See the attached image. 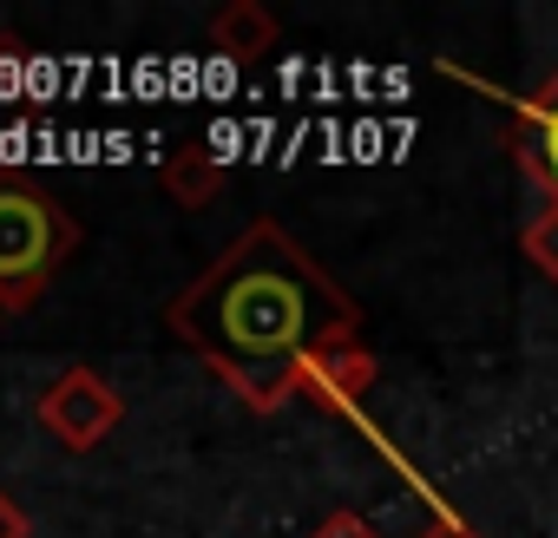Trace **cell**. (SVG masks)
<instances>
[{
  "label": "cell",
  "instance_id": "obj_1",
  "mask_svg": "<svg viewBox=\"0 0 558 538\" xmlns=\"http://www.w3.org/2000/svg\"><path fill=\"white\" fill-rule=\"evenodd\" d=\"M165 329L250 414H276L303 394L316 355L362 342V309L283 223L256 217L165 303Z\"/></svg>",
  "mask_w": 558,
  "mask_h": 538
},
{
  "label": "cell",
  "instance_id": "obj_2",
  "mask_svg": "<svg viewBox=\"0 0 558 538\" xmlns=\"http://www.w3.org/2000/svg\"><path fill=\"white\" fill-rule=\"evenodd\" d=\"M73 249H80V223L47 191L0 178V316L34 309Z\"/></svg>",
  "mask_w": 558,
  "mask_h": 538
},
{
  "label": "cell",
  "instance_id": "obj_3",
  "mask_svg": "<svg viewBox=\"0 0 558 538\" xmlns=\"http://www.w3.org/2000/svg\"><path fill=\"white\" fill-rule=\"evenodd\" d=\"M40 420L47 433L66 447V453H93L112 440V427L125 420V401L119 388L99 375V368H60L47 388H40Z\"/></svg>",
  "mask_w": 558,
  "mask_h": 538
},
{
  "label": "cell",
  "instance_id": "obj_4",
  "mask_svg": "<svg viewBox=\"0 0 558 538\" xmlns=\"http://www.w3.org/2000/svg\"><path fill=\"white\" fill-rule=\"evenodd\" d=\"M506 151H512L519 171L558 204V73H551L532 99H519V112H512V125H506Z\"/></svg>",
  "mask_w": 558,
  "mask_h": 538
},
{
  "label": "cell",
  "instance_id": "obj_5",
  "mask_svg": "<svg viewBox=\"0 0 558 538\" xmlns=\"http://www.w3.org/2000/svg\"><path fill=\"white\" fill-rule=\"evenodd\" d=\"M381 381V362L362 349V342H342V349H329V355H316L310 362V375H303V394L310 401H323V407H362V394Z\"/></svg>",
  "mask_w": 558,
  "mask_h": 538
},
{
  "label": "cell",
  "instance_id": "obj_6",
  "mask_svg": "<svg viewBox=\"0 0 558 538\" xmlns=\"http://www.w3.org/2000/svg\"><path fill=\"white\" fill-rule=\"evenodd\" d=\"M276 14L263 8V0H223V8L210 14V47L230 53V60H263L276 47Z\"/></svg>",
  "mask_w": 558,
  "mask_h": 538
},
{
  "label": "cell",
  "instance_id": "obj_7",
  "mask_svg": "<svg viewBox=\"0 0 558 538\" xmlns=\"http://www.w3.org/2000/svg\"><path fill=\"white\" fill-rule=\"evenodd\" d=\"M165 191H171L184 210H204V204L223 191V158H217L204 138L171 145V158H165Z\"/></svg>",
  "mask_w": 558,
  "mask_h": 538
},
{
  "label": "cell",
  "instance_id": "obj_8",
  "mask_svg": "<svg viewBox=\"0 0 558 538\" xmlns=\"http://www.w3.org/2000/svg\"><path fill=\"white\" fill-rule=\"evenodd\" d=\"M519 249H525V262L538 269L545 283H558V204H545V210H538V217L525 223Z\"/></svg>",
  "mask_w": 558,
  "mask_h": 538
},
{
  "label": "cell",
  "instance_id": "obj_9",
  "mask_svg": "<svg viewBox=\"0 0 558 538\" xmlns=\"http://www.w3.org/2000/svg\"><path fill=\"white\" fill-rule=\"evenodd\" d=\"M316 538H381V531H375L362 512H349V505H342V512H329V518L316 525Z\"/></svg>",
  "mask_w": 558,
  "mask_h": 538
},
{
  "label": "cell",
  "instance_id": "obj_10",
  "mask_svg": "<svg viewBox=\"0 0 558 538\" xmlns=\"http://www.w3.org/2000/svg\"><path fill=\"white\" fill-rule=\"evenodd\" d=\"M27 531H34V525H27V512H21L8 492H0V538H27Z\"/></svg>",
  "mask_w": 558,
  "mask_h": 538
},
{
  "label": "cell",
  "instance_id": "obj_11",
  "mask_svg": "<svg viewBox=\"0 0 558 538\" xmlns=\"http://www.w3.org/2000/svg\"><path fill=\"white\" fill-rule=\"evenodd\" d=\"M414 538H486V531H473L466 518H434L427 531H414Z\"/></svg>",
  "mask_w": 558,
  "mask_h": 538
},
{
  "label": "cell",
  "instance_id": "obj_12",
  "mask_svg": "<svg viewBox=\"0 0 558 538\" xmlns=\"http://www.w3.org/2000/svg\"><path fill=\"white\" fill-rule=\"evenodd\" d=\"M0 53H14V40H0Z\"/></svg>",
  "mask_w": 558,
  "mask_h": 538
}]
</instances>
